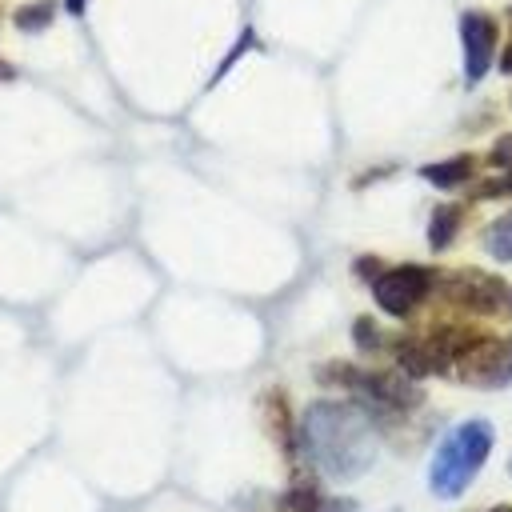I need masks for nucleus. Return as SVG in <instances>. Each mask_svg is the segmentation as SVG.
I'll return each instance as SVG.
<instances>
[{
    "mask_svg": "<svg viewBox=\"0 0 512 512\" xmlns=\"http://www.w3.org/2000/svg\"><path fill=\"white\" fill-rule=\"evenodd\" d=\"M316 512H356V504L352 500H320Z\"/></svg>",
    "mask_w": 512,
    "mask_h": 512,
    "instance_id": "ddd939ff",
    "label": "nucleus"
},
{
    "mask_svg": "<svg viewBox=\"0 0 512 512\" xmlns=\"http://www.w3.org/2000/svg\"><path fill=\"white\" fill-rule=\"evenodd\" d=\"M492 512H512V508H508V504H504V508H492Z\"/></svg>",
    "mask_w": 512,
    "mask_h": 512,
    "instance_id": "dca6fc26",
    "label": "nucleus"
},
{
    "mask_svg": "<svg viewBox=\"0 0 512 512\" xmlns=\"http://www.w3.org/2000/svg\"><path fill=\"white\" fill-rule=\"evenodd\" d=\"M492 164L504 168V172L512 168V136H500V140L492 144Z\"/></svg>",
    "mask_w": 512,
    "mask_h": 512,
    "instance_id": "9b49d317",
    "label": "nucleus"
},
{
    "mask_svg": "<svg viewBox=\"0 0 512 512\" xmlns=\"http://www.w3.org/2000/svg\"><path fill=\"white\" fill-rule=\"evenodd\" d=\"M420 176L436 188H456L472 176V156H452V160H440V164H424Z\"/></svg>",
    "mask_w": 512,
    "mask_h": 512,
    "instance_id": "6e6552de",
    "label": "nucleus"
},
{
    "mask_svg": "<svg viewBox=\"0 0 512 512\" xmlns=\"http://www.w3.org/2000/svg\"><path fill=\"white\" fill-rule=\"evenodd\" d=\"M460 216H464L460 204H440V208L432 212V220H428V244H432L436 252H444V248L456 240V232H460Z\"/></svg>",
    "mask_w": 512,
    "mask_h": 512,
    "instance_id": "0eeeda50",
    "label": "nucleus"
},
{
    "mask_svg": "<svg viewBox=\"0 0 512 512\" xmlns=\"http://www.w3.org/2000/svg\"><path fill=\"white\" fill-rule=\"evenodd\" d=\"M448 296L472 312H496L508 304V284H500L496 276H484V272H456L448 280Z\"/></svg>",
    "mask_w": 512,
    "mask_h": 512,
    "instance_id": "423d86ee",
    "label": "nucleus"
},
{
    "mask_svg": "<svg viewBox=\"0 0 512 512\" xmlns=\"http://www.w3.org/2000/svg\"><path fill=\"white\" fill-rule=\"evenodd\" d=\"M300 444H304L308 460L328 480H356L376 460L372 420L360 408L336 404V400H320V404H312L304 412V420H300Z\"/></svg>",
    "mask_w": 512,
    "mask_h": 512,
    "instance_id": "f257e3e1",
    "label": "nucleus"
},
{
    "mask_svg": "<svg viewBox=\"0 0 512 512\" xmlns=\"http://www.w3.org/2000/svg\"><path fill=\"white\" fill-rule=\"evenodd\" d=\"M484 248H488V256H496V260H512V212H504L500 220L488 224Z\"/></svg>",
    "mask_w": 512,
    "mask_h": 512,
    "instance_id": "1a4fd4ad",
    "label": "nucleus"
},
{
    "mask_svg": "<svg viewBox=\"0 0 512 512\" xmlns=\"http://www.w3.org/2000/svg\"><path fill=\"white\" fill-rule=\"evenodd\" d=\"M496 36H500V28L488 12H476V8L460 12V44H464V80L468 84L484 80L492 56H496Z\"/></svg>",
    "mask_w": 512,
    "mask_h": 512,
    "instance_id": "39448f33",
    "label": "nucleus"
},
{
    "mask_svg": "<svg viewBox=\"0 0 512 512\" xmlns=\"http://www.w3.org/2000/svg\"><path fill=\"white\" fill-rule=\"evenodd\" d=\"M488 448H492V428L484 420H468V424H456L436 456H432V468H428V484L436 496L452 500L468 488V480L480 472V464L488 460Z\"/></svg>",
    "mask_w": 512,
    "mask_h": 512,
    "instance_id": "f03ea898",
    "label": "nucleus"
},
{
    "mask_svg": "<svg viewBox=\"0 0 512 512\" xmlns=\"http://www.w3.org/2000/svg\"><path fill=\"white\" fill-rule=\"evenodd\" d=\"M356 340H360V348H376V344H380L372 320H356Z\"/></svg>",
    "mask_w": 512,
    "mask_h": 512,
    "instance_id": "f8f14e48",
    "label": "nucleus"
},
{
    "mask_svg": "<svg viewBox=\"0 0 512 512\" xmlns=\"http://www.w3.org/2000/svg\"><path fill=\"white\" fill-rule=\"evenodd\" d=\"M460 380L476 384V388H504L512 384V336L496 340V336H476L460 360H456Z\"/></svg>",
    "mask_w": 512,
    "mask_h": 512,
    "instance_id": "7ed1b4c3",
    "label": "nucleus"
},
{
    "mask_svg": "<svg viewBox=\"0 0 512 512\" xmlns=\"http://www.w3.org/2000/svg\"><path fill=\"white\" fill-rule=\"evenodd\" d=\"M432 272L420 264H400V268H384L372 280V296L388 316H408L428 292H432Z\"/></svg>",
    "mask_w": 512,
    "mask_h": 512,
    "instance_id": "20e7f679",
    "label": "nucleus"
},
{
    "mask_svg": "<svg viewBox=\"0 0 512 512\" xmlns=\"http://www.w3.org/2000/svg\"><path fill=\"white\" fill-rule=\"evenodd\" d=\"M52 16H56V4H52V0H44V4H28V8L16 12V28H20V32H40V28L52 24Z\"/></svg>",
    "mask_w": 512,
    "mask_h": 512,
    "instance_id": "9d476101",
    "label": "nucleus"
},
{
    "mask_svg": "<svg viewBox=\"0 0 512 512\" xmlns=\"http://www.w3.org/2000/svg\"><path fill=\"white\" fill-rule=\"evenodd\" d=\"M500 68H504V72H512V44L500 52Z\"/></svg>",
    "mask_w": 512,
    "mask_h": 512,
    "instance_id": "4468645a",
    "label": "nucleus"
},
{
    "mask_svg": "<svg viewBox=\"0 0 512 512\" xmlns=\"http://www.w3.org/2000/svg\"><path fill=\"white\" fill-rule=\"evenodd\" d=\"M84 4H88V0H68V12H72V16H80V12H84Z\"/></svg>",
    "mask_w": 512,
    "mask_h": 512,
    "instance_id": "2eb2a0df",
    "label": "nucleus"
}]
</instances>
